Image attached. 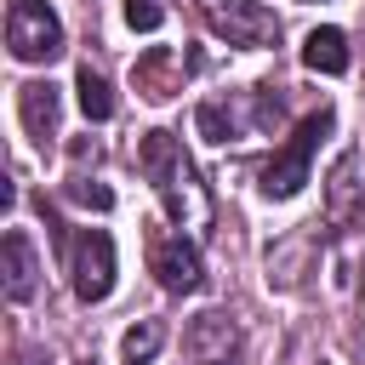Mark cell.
Listing matches in <instances>:
<instances>
[{
    "label": "cell",
    "mask_w": 365,
    "mask_h": 365,
    "mask_svg": "<svg viewBox=\"0 0 365 365\" xmlns=\"http://www.w3.org/2000/svg\"><path fill=\"white\" fill-rule=\"evenodd\" d=\"M148 268H154V274H160V285H165V291H177V297H182V291H200V279H205V274H200V251H194L182 234L154 240Z\"/></svg>",
    "instance_id": "cell-7"
},
{
    "label": "cell",
    "mask_w": 365,
    "mask_h": 365,
    "mask_svg": "<svg viewBox=\"0 0 365 365\" xmlns=\"http://www.w3.org/2000/svg\"><path fill=\"white\" fill-rule=\"evenodd\" d=\"M251 120H257V114H245L240 103H217V97L194 108V125H200V137H211V143H228V137H240Z\"/></svg>",
    "instance_id": "cell-13"
},
{
    "label": "cell",
    "mask_w": 365,
    "mask_h": 365,
    "mask_svg": "<svg viewBox=\"0 0 365 365\" xmlns=\"http://www.w3.org/2000/svg\"><path fill=\"white\" fill-rule=\"evenodd\" d=\"M68 268H74V297L103 302L114 291V240L103 228H80L74 245H68Z\"/></svg>",
    "instance_id": "cell-5"
},
{
    "label": "cell",
    "mask_w": 365,
    "mask_h": 365,
    "mask_svg": "<svg viewBox=\"0 0 365 365\" xmlns=\"http://www.w3.org/2000/svg\"><path fill=\"white\" fill-rule=\"evenodd\" d=\"M6 46L17 63H51L63 57V23L46 0H11L6 11Z\"/></svg>",
    "instance_id": "cell-3"
},
{
    "label": "cell",
    "mask_w": 365,
    "mask_h": 365,
    "mask_svg": "<svg viewBox=\"0 0 365 365\" xmlns=\"http://www.w3.org/2000/svg\"><path fill=\"white\" fill-rule=\"evenodd\" d=\"M68 200H80V205H91V211H108V205H114V188L91 182V177H74V182H68Z\"/></svg>",
    "instance_id": "cell-17"
},
{
    "label": "cell",
    "mask_w": 365,
    "mask_h": 365,
    "mask_svg": "<svg viewBox=\"0 0 365 365\" xmlns=\"http://www.w3.org/2000/svg\"><path fill=\"white\" fill-rule=\"evenodd\" d=\"M331 125H336V114H331V108H314V114L291 131V143L262 165V194H268V200H291V194L308 182V160H314V148H319V137H325Z\"/></svg>",
    "instance_id": "cell-2"
},
{
    "label": "cell",
    "mask_w": 365,
    "mask_h": 365,
    "mask_svg": "<svg viewBox=\"0 0 365 365\" xmlns=\"http://www.w3.org/2000/svg\"><path fill=\"white\" fill-rule=\"evenodd\" d=\"M211 34H222L228 46H274L279 40V17L262 0H200Z\"/></svg>",
    "instance_id": "cell-4"
},
{
    "label": "cell",
    "mask_w": 365,
    "mask_h": 365,
    "mask_svg": "<svg viewBox=\"0 0 365 365\" xmlns=\"http://www.w3.org/2000/svg\"><path fill=\"white\" fill-rule=\"evenodd\" d=\"M160 342H165L160 319H137V325L125 331V359H137V365H143V359H148V354H154Z\"/></svg>",
    "instance_id": "cell-15"
},
{
    "label": "cell",
    "mask_w": 365,
    "mask_h": 365,
    "mask_svg": "<svg viewBox=\"0 0 365 365\" xmlns=\"http://www.w3.org/2000/svg\"><path fill=\"white\" fill-rule=\"evenodd\" d=\"M131 80H137V91H143L148 103L177 97V91H182V51H171V46H148V51L137 57Z\"/></svg>",
    "instance_id": "cell-8"
},
{
    "label": "cell",
    "mask_w": 365,
    "mask_h": 365,
    "mask_svg": "<svg viewBox=\"0 0 365 365\" xmlns=\"http://www.w3.org/2000/svg\"><path fill=\"white\" fill-rule=\"evenodd\" d=\"M302 63H308L314 74H342V68H348V34H342V29H314V34L302 40Z\"/></svg>",
    "instance_id": "cell-12"
},
{
    "label": "cell",
    "mask_w": 365,
    "mask_h": 365,
    "mask_svg": "<svg viewBox=\"0 0 365 365\" xmlns=\"http://www.w3.org/2000/svg\"><path fill=\"white\" fill-rule=\"evenodd\" d=\"M131 365H137V359H131Z\"/></svg>",
    "instance_id": "cell-18"
},
{
    "label": "cell",
    "mask_w": 365,
    "mask_h": 365,
    "mask_svg": "<svg viewBox=\"0 0 365 365\" xmlns=\"http://www.w3.org/2000/svg\"><path fill=\"white\" fill-rule=\"evenodd\" d=\"M0 285H6V297H11V302H29V297H34V285H40L34 245H29V234H17V228L0 240Z\"/></svg>",
    "instance_id": "cell-9"
},
{
    "label": "cell",
    "mask_w": 365,
    "mask_h": 365,
    "mask_svg": "<svg viewBox=\"0 0 365 365\" xmlns=\"http://www.w3.org/2000/svg\"><path fill=\"white\" fill-rule=\"evenodd\" d=\"M125 23H131L137 34H154V29L165 23V6H160V0H125Z\"/></svg>",
    "instance_id": "cell-16"
},
{
    "label": "cell",
    "mask_w": 365,
    "mask_h": 365,
    "mask_svg": "<svg viewBox=\"0 0 365 365\" xmlns=\"http://www.w3.org/2000/svg\"><path fill=\"white\" fill-rule=\"evenodd\" d=\"M325 217H331V228H348V222H359L365 217V200H359V182H354V154H342L336 165H331V182H325Z\"/></svg>",
    "instance_id": "cell-11"
},
{
    "label": "cell",
    "mask_w": 365,
    "mask_h": 365,
    "mask_svg": "<svg viewBox=\"0 0 365 365\" xmlns=\"http://www.w3.org/2000/svg\"><path fill=\"white\" fill-rule=\"evenodd\" d=\"M137 171L154 182V194H160V205H165L171 222L200 228V222L211 217V194H205L194 160L182 154V143H177L171 131H143V137H137Z\"/></svg>",
    "instance_id": "cell-1"
},
{
    "label": "cell",
    "mask_w": 365,
    "mask_h": 365,
    "mask_svg": "<svg viewBox=\"0 0 365 365\" xmlns=\"http://www.w3.org/2000/svg\"><path fill=\"white\" fill-rule=\"evenodd\" d=\"M17 103H23L29 137H34V143H51V137H57V108H63L57 86H51V80H29V86L17 91Z\"/></svg>",
    "instance_id": "cell-10"
},
{
    "label": "cell",
    "mask_w": 365,
    "mask_h": 365,
    "mask_svg": "<svg viewBox=\"0 0 365 365\" xmlns=\"http://www.w3.org/2000/svg\"><path fill=\"white\" fill-rule=\"evenodd\" d=\"M188 354H194V365H240V325L222 308L200 314L188 325Z\"/></svg>",
    "instance_id": "cell-6"
},
{
    "label": "cell",
    "mask_w": 365,
    "mask_h": 365,
    "mask_svg": "<svg viewBox=\"0 0 365 365\" xmlns=\"http://www.w3.org/2000/svg\"><path fill=\"white\" fill-rule=\"evenodd\" d=\"M74 91H80V108H86V120H108V114H114V91H108V80H103L91 63H80V74H74Z\"/></svg>",
    "instance_id": "cell-14"
}]
</instances>
